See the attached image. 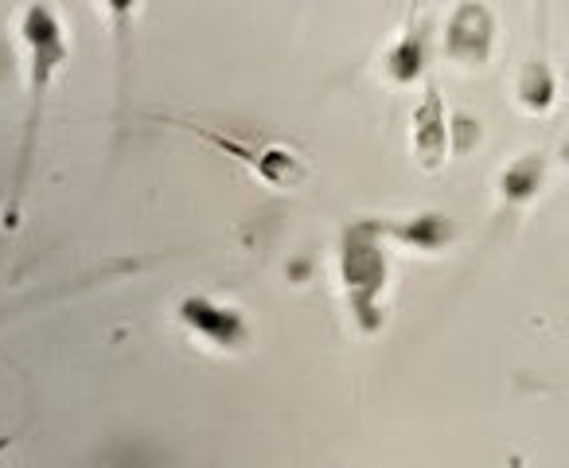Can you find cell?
<instances>
[{"label": "cell", "instance_id": "obj_7", "mask_svg": "<svg viewBox=\"0 0 569 468\" xmlns=\"http://www.w3.org/2000/svg\"><path fill=\"white\" fill-rule=\"evenodd\" d=\"M382 230H387V239L418 250H441L457 239V222L445 219V215H418V219H406V222H382Z\"/></svg>", "mask_w": 569, "mask_h": 468}, {"label": "cell", "instance_id": "obj_6", "mask_svg": "<svg viewBox=\"0 0 569 468\" xmlns=\"http://www.w3.org/2000/svg\"><path fill=\"white\" fill-rule=\"evenodd\" d=\"M449 113H445L441 87L433 79H426V94H421L418 110H413V157L426 172H437L449 157Z\"/></svg>", "mask_w": 569, "mask_h": 468}, {"label": "cell", "instance_id": "obj_5", "mask_svg": "<svg viewBox=\"0 0 569 468\" xmlns=\"http://www.w3.org/2000/svg\"><path fill=\"white\" fill-rule=\"evenodd\" d=\"M496 51V17L483 4H460L445 20V59L457 67H483Z\"/></svg>", "mask_w": 569, "mask_h": 468}, {"label": "cell", "instance_id": "obj_8", "mask_svg": "<svg viewBox=\"0 0 569 468\" xmlns=\"http://www.w3.org/2000/svg\"><path fill=\"white\" fill-rule=\"evenodd\" d=\"M426 67H429V36H426V20L410 24V32L387 51V74L395 82H418L426 79Z\"/></svg>", "mask_w": 569, "mask_h": 468}, {"label": "cell", "instance_id": "obj_2", "mask_svg": "<svg viewBox=\"0 0 569 468\" xmlns=\"http://www.w3.org/2000/svg\"><path fill=\"white\" fill-rule=\"evenodd\" d=\"M387 230L379 219L348 222L340 235V286L351 317L363 332H379L387 320V281H390V258H387Z\"/></svg>", "mask_w": 569, "mask_h": 468}, {"label": "cell", "instance_id": "obj_4", "mask_svg": "<svg viewBox=\"0 0 569 468\" xmlns=\"http://www.w3.org/2000/svg\"><path fill=\"white\" fill-rule=\"evenodd\" d=\"M176 320L191 332V340L207 343L211 351H242L250 348L253 332L242 309L219 301V297L191 293L176 305Z\"/></svg>", "mask_w": 569, "mask_h": 468}, {"label": "cell", "instance_id": "obj_9", "mask_svg": "<svg viewBox=\"0 0 569 468\" xmlns=\"http://www.w3.org/2000/svg\"><path fill=\"white\" fill-rule=\"evenodd\" d=\"M542 180H546V152H527V157H519L515 165L503 168V176H499V196H503L507 203H527V199L538 196Z\"/></svg>", "mask_w": 569, "mask_h": 468}, {"label": "cell", "instance_id": "obj_10", "mask_svg": "<svg viewBox=\"0 0 569 468\" xmlns=\"http://www.w3.org/2000/svg\"><path fill=\"white\" fill-rule=\"evenodd\" d=\"M515 94H519L522 110L530 113H546L553 106V74L546 63H527L519 74V87H515Z\"/></svg>", "mask_w": 569, "mask_h": 468}, {"label": "cell", "instance_id": "obj_3", "mask_svg": "<svg viewBox=\"0 0 569 468\" xmlns=\"http://www.w3.org/2000/svg\"><path fill=\"white\" fill-rule=\"evenodd\" d=\"M183 129H191V133L203 137L207 145H214L219 152H227L230 160L246 165L261 183H266V188H273V191H293V188H301V183L309 180V165H305L293 149H281V145L238 141V137H222L219 129L196 126V121H183Z\"/></svg>", "mask_w": 569, "mask_h": 468}, {"label": "cell", "instance_id": "obj_1", "mask_svg": "<svg viewBox=\"0 0 569 468\" xmlns=\"http://www.w3.org/2000/svg\"><path fill=\"white\" fill-rule=\"evenodd\" d=\"M20 43H24V56H28V113H24V137H20V149H17L9 207H4V227L9 230L20 222V207H24L28 196V176H32L36 149H40L48 94L56 87L59 71L67 67V59H71L67 28L59 20V12L48 9V4H32V9L20 12Z\"/></svg>", "mask_w": 569, "mask_h": 468}, {"label": "cell", "instance_id": "obj_11", "mask_svg": "<svg viewBox=\"0 0 569 468\" xmlns=\"http://www.w3.org/2000/svg\"><path fill=\"white\" fill-rule=\"evenodd\" d=\"M9 441H12V437H0V449H9Z\"/></svg>", "mask_w": 569, "mask_h": 468}]
</instances>
